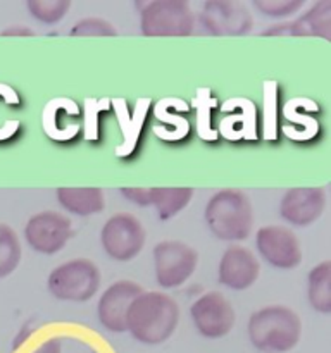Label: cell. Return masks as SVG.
<instances>
[{
    "instance_id": "7c38bea8",
    "label": "cell",
    "mask_w": 331,
    "mask_h": 353,
    "mask_svg": "<svg viewBox=\"0 0 331 353\" xmlns=\"http://www.w3.org/2000/svg\"><path fill=\"white\" fill-rule=\"evenodd\" d=\"M141 293H143V288L138 283L128 281V279L110 285L102 293L99 305H97V316H99L100 324L110 333H124L128 310L134 299Z\"/></svg>"
},
{
    "instance_id": "cb8c5ba5",
    "label": "cell",
    "mask_w": 331,
    "mask_h": 353,
    "mask_svg": "<svg viewBox=\"0 0 331 353\" xmlns=\"http://www.w3.org/2000/svg\"><path fill=\"white\" fill-rule=\"evenodd\" d=\"M116 26L102 17H85L78 21L71 30V37H116Z\"/></svg>"
},
{
    "instance_id": "484cf974",
    "label": "cell",
    "mask_w": 331,
    "mask_h": 353,
    "mask_svg": "<svg viewBox=\"0 0 331 353\" xmlns=\"http://www.w3.org/2000/svg\"><path fill=\"white\" fill-rule=\"evenodd\" d=\"M212 97H209V90H199V95L195 99V107L197 110V130L199 134L202 137V140H216L217 133L210 130V114H209V105L207 103L212 102Z\"/></svg>"
},
{
    "instance_id": "5bb4252c",
    "label": "cell",
    "mask_w": 331,
    "mask_h": 353,
    "mask_svg": "<svg viewBox=\"0 0 331 353\" xmlns=\"http://www.w3.org/2000/svg\"><path fill=\"white\" fill-rule=\"evenodd\" d=\"M261 264L257 257L245 247H228L221 255L217 279L226 288L234 292L248 290L259 278Z\"/></svg>"
},
{
    "instance_id": "7402d4cb",
    "label": "cell",
    "mask_w": 331,
    "mask_h": 353,
    "mask_svg": "<svg viewBox=\"0 0 331 353\" xmlns=\"http://www.w3.org/2000/svg\"><path fill=\"white\" fill-rule=\"evenodd\" d=\"M28 10L37 21L43 24H55L71 9L69 0H28Z\"/></svg>"
},
{
    "instance_id": "6da1fadb",
    "label": "cell",
    "mask_w": 331,
    "mask_h": 353,
    "mask_svg": "<svg viewBox=\"0 0 331 353\" xmlns=\"http://www.w3.org/2000/svg\"><path fill=\"white\" fill-rule=\"evenodd\" d=\"M179 323V307L162 292H143L131 303L126 331L143 345H161L172 336Z\"/></svg>"
},
{
    "instance_id": "d6986e66",
    "label": "cell",
    "mask_w": 331,
    "mask_h": 353,
    "mask_svg": "<svg viewBox=\"0 0 331 353\" xmlns=\"http://www.w3.org/2000/svg\"><path fill=\"white\" fill-rule=\"evenodd\" d=\"M193 199V190L181 188H150V205L155 207L161 221H169L181 212L190 200Z\"/></svg>"
},
{
    "instance_id": "5b68a950",
    "label": "cell",
    "mask_w": 331,
    "mask_h": 353,
    "mask_svg": "<svg viewBox=\"0 0 331 353\" xmlns=\"http://www.w3.org/2000/svg\"><path fill=\"white\" fill-rule=\"evenodd\" d=\"M140 28L145 37H190L195 16L183 0H154L141 9Z\"/></svg>"
},
{
    "instance_id": "e0dca14e",
    "label": "cell",
    "mask_w": 331,
    "mask_h": 353,
    "mask_svg": "<svg viewBox=\"0 0 331 353\" xmlns=\"http://www.w3.org/2000/svg\"><path fill=\"white\" fill-rule=\"evenodd\" d=\"M57 200L68 212L83 217L102 212L106 207L100 188H57Z\"/></svg>"
},
{
    "instance_id": "9c48e42d",
    "label": "cell",
    "mask_w": 331,
    "mask_h": 353,
    "mask_svg": "<svg viewBox=\"0 0 331 353\" xmlns=\"http://www.w3.org/2000/svg\"><path fill=\"white\" fill-rule=\"evenodd\" d=\"M190 316L195 330L209 340L226 336L237 323L233 305L219 292H209L195 300L190 309Z\"/></svg>"
},
{
    "instance_id": "52a82bcc",
    "label": "cell",
    "mask_w": 331,
    "mask_h": 353,
    "mask_svg": "<svg viewBox=\"0 0 331 353\" xmlns=\"http://www.w3.org/2000/svg\"><path fill=\"white\" fill-rule=\"evenodd\" d=\"M147 233L133 214L119 212L110 217L100 231L106 254L116 262H130L143 250Z\"/></svg>"
},
{
    "instance_id": "d4e9b609",
    "label": "cell",
    "mask_w": 331,
    "mask_h": 353,
    "mask_svg": "<svg viewBox=\"0 0 331 353\" xmlns=\"http://www.w3.org/2000/svg\"><path fill=\"white\" fill-rule=\"evenodd\" d=\"M154 114L159 121H162V123H166V124H171L172 126L171 131H169V133L164 137V140L174 141V140H181L183 137H186V133H188V130H190L188 121L183 119V117H179V116H172V114L169 112L168 105H166V99L161 100V102L155 105Z\"/></svg>"
},
{
    "instance_id": "4dcf8cb0",
    "label": "cell",
    "mask_w": 331,
    "mask_h": 353,
    "mask_svg": "<svg viewBox=\"0 0 331 353\" xmlns=\"http://www.w3.org/2000/svg\"><path fill=\"white\" fill-rule=\"evenodd\" d=\"M14 34H23V37H33V31L28 30L26 26H10L2 31V37H14Z\"/></svg>"
},
{
    "instance_id": "8992f818",
    "label": "cell",
    "mask_w": 331,
    "mask_h": 353,
    "mask_svg": "<svg viewBox=\"0 0 331 353\" xmlns=\"http://www.w3.org/2000/svg\"><path fill=\"white\" fill-rule=\"evenodd\" d=\"M199 254L179 240H166L154 248V271L159 286L172 290L181 286L195 272Z\"/></svg>"
},
{
    "instance_id": "603a6c76",
    "label": "cell",
    "mask_w": 331,
    "mask_h": 353,
    "mask_svg": "<svg viewBox=\"0 0 331 353\" xmlns=\"http://www.w3.org/2000/svg\"><path fill=\"white\" fill-rule=\"evenodd\" d=\"M305 6L303 0H254V7L268 17H290Z\"/></svg>"
},
{
    "instance_id": "f1b7e54d",
    "label": "cell",
    "mask_w": 331,
    "mask_h": 353,
    "mask_svg": "<svg viewBox=\"0 0 331 353\" xmlns=\"http://www.w3.org/2000/svg\"><path fill=\"white\" fill-rule=\"evenodd\" d=\"M121 195L138 207H150V188H119Z\"/></svg>"
},
{
    "instance_id": "8fae6325",
    "label": "cell",
    "mask_w": 331,
    "mask_h": 353,
    "mask_svg": "<svg viewBox=\"0 0 331 353\" xmlns=\"http://www.w3.org/2000/svg\"><path fill=\"white\" fill-rule=\"evenodd\" d=\"M261 257L276 269H295L302 262V247L292 230L278 224L261 228L255 234Z\"/></svg>"
},
{
    "instance_id": "7a4b0ae2",
    "label": "cell",
    "mask_w": 331,
    "mask_h": 353,
    "mask_svg": "<svg viewBox=\"0 0 331 353\" xmlns=\"http://www.w3.org/2000/svg\"><path fill=\"white\" fill-rule=\"evenodd\" d=\"M247 334L259 352L286 353L299 345L302 336V319L290 307H262L248 319Z\"/></svg>"
},
{
    "instance_id": "44dd1931",
    "label": "cell",
    "mask_w": 331,
    "mask_h": 353,
    "mask_svg": "<svg viewBox=\"0 0 331 353\" xmlns=\"http://www.w3.org/2000/svg\"><path fill=\"white\" fill-rule=\"evenodd\" d=\"M21 262V243L16 231L7 224H0V279L7 278Z\"/></svg>"
},
{
    "instance_id": "ac0fdd59",
    "label": "cell",
    "mask_w": 331,
    "mask_h": 353,
    "mask_svg": "<svg viewBox=\"0 0 331 353\" xmlns=\"http://www.w3.org/2000/svg\"><path fill=\"white\" fill-rule=\"evenodd\" d=\"M307 296L316 312H331V262L324 261L309 272L307 281Z\"/></svg>"
},
{
    "instance_id": "9a60e30c",
    "label": "cell",
    "mask_w": 331,
    "mask_h": 353,
    "mask_svg": "<svg viewBox=\"0 0 331 353\" xmlns=\"http://www.w3.org/2000/svg\"><path fill=\"white\" fill-rule=\"evenodd\" d=\"M262 37H319L323 40L331 38V2L321 0L314 3L303 16L288 23L269 26Z\"/></svg>"
},
{
    "instance_id": "30bf717a",
    "label": "cell",
    "mask_w": 331,
    "mask_h": 353,
    "mask_svg": "<svg viewBox=\"0 0 331 353\" xmlns=\"http://www.w3.org/2000/svg\"><path fill=\"white\" fill-rule=\"evenodd\" d=\"M72 236V224L69 217L55 210L34 214L24 226L28 245L38 254L54 255L66 247Z\"/></svg>"
},
{
    "instance_id": "83f0119b",
    "label": "cell",
    "mask_w": 331,
    "mask_h": 353,
    "mask_svg": "<svg viewBox=\"0 0 331 353\" xmlns=\"http://www.w3.org/2000/svg\"><path fill=\"white\" fill-rule=\"evenodd\" d=\"M110 103L109 99H103V100H95V109H92L90 105V100L85 102V134L88 140H97L99 137V109H106L107 105Z\"/></svg>"
},
{
    "instance_id": "4fadbf2b",
    "label": "cell",
    "mask_w": 331,
    "mask_h": 353,
    "mask_svg": "<svg viewBox=\"0 0 331 353\" xmlns=\"http://www.w3.org/2000/svg\"><path fill=\"white\" fill-rule=\"evenodd\" d=\"M326 209V192L323 188H290L279 202V214L293 226H310Z\"/></svg>"
},
{
    "instance_id": "ba28073f",
    "label": "cell",
    "mask_w": 331,
    "mask_h": 353,
    "mask_svg": "<svg viewBox=\"0 0 331 353\" xmlns=\"http://www.w3.org/2000/svg\"><path fill=\"white\" fill-rule=\"evenodd\" d=\"M199 17L203 30L214 37H243L254 26L248 7L237 0H209L200 9Z\"/></svg>"
},
{
    "instance_id": "ffe728a7",
    "label": "cell",
    "mask_w": 331,
    "mask_h": 353,
    "mask_svg": "<svg viewBox=\"0 0 331 353\" xmlns=\"http://www.w3.org/2000/svg\"><path fill=\"white\" fill-rule=\"evenodd\" d=\"M147 105H148V100H140L137 103V109H134L133 116L126 112V103H124V109H119L116 107V112L117 117L121 121V131L124 134V143L121 147H117L116 154L119 157H126L133 152L134 145H137L138 137H140V131L141 126H143V121H145V114H147Z\"/></svg>"
},
{
    "instance_id": "2e32d148",
    "label": "cell",
    "mask_w": 331,
    "mask_h": 353,
    "mask_svg": "<svg viewBox=\"0 0 331 353\" xmlns=\"http://www.w3.org/2000/svg\"><path fill=\"white\" fill-rule=\"evenodd\" d=\"M78 114L79 107L74 100L68 97H59L45 105L41 112V126L52 140H72L79 133V124L69 123V117L78 116Z\"/></svg>"
},
{
    "instance_id": "f546056e",
    "label": "cell",
    "mask_w": 331,
    "mask_h": 353,
    "mask_svg": "<svg viewBox=\"0 0 331 353\" xmlns=\"http://www.w3.org/2000/svg\"><path fill=\"white\" fill-rule=\"evenodd\" d=\"M62 352V343L59 338H48L47 341L40 345V347L34 348L31 353H61Z\"/></svg>"
},
{
    "instance_id": "4316f807",
    "label": "cell",
    "mask_w": 331,
    "mask_h": 353,
    "mask_svg": "<svg viewBox=\"0 0 331 353\" xmlns=\"http://www.w3.org/2000/svg\"><path fill=\"white\" fill-rule=\"evenodd\" d=\"M276 92H278V85L272 81H268L264 86V95H265V103H264V134L268 140H274L276 138V121H278V116H276Z\"/></svg>"
},
{
    "instance_id": "277c9868",
    "label": "cell",
    "mask_w": 331,
    "mask_h": 353,
    "mask_svg": "<svg viewBox=\"0 0 331 353\" xmlns=\"http://www.w3.org/2000/svg\"><path fill=\"white\" fill-rule=\"evenodd\" d=\"M48 292L61 302L83 303L100 288V271L88 259H72L48 274Z\"/></svg>"
},
{
    "instance_id": "3957f363",
    "label": "cell",
    "mask_w": 331,
    "mask_h": 353,
    "mask_svg": "<svg viewBox=\"0 0 331 353\" xmlns=\"http://www.w3.org/2000/svg\"><path fill=\"white\" fill-rule=\"evenodd\" d=\"M203 219L217 240H245L250 234L254 224L250 199L241 190H219L207 202Z\"/></svg>"
}]
</instances>
